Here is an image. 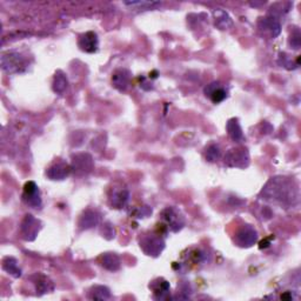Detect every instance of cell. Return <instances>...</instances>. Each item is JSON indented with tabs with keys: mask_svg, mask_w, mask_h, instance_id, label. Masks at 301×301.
Here are the masks:
<instances>
[{
	"mask_svg": "<svg viewBox=\"0 0 301 301\" xmlns=\"http://www.w3.org/2000/svg\"><path fill=\"white\" fill-rule=\"evenodd\" d=\"M18 54L2 55V69L7 72H19L22 67H24V59L19 58Z\"/></svg>",
	"mask_w": 301,
	"mask_h": 301,
	"instance_id": "cell-1",
	"label": "cell"
},
{
	"mask_svg": "<svg viewBox=\"0 0 301 301\" xmlns=\"http://www.w3.org/2000/svg\"><path fill=\"white\" fill-rule=\"evenodd\" d=\"M67 86V80L64 77H60V75H57L55 77V83H54V91L55 92H63L64 90L66 89Z\"/></svg>",
	"mask_w": 301,
	"mask_h": 301,
	"instance_id": "cell-10",
	"label": "cell"
},
{
	"mask_svg": "<svg viewBox=\"0 0 301 301\" xmlns=\"http://www.w3.org/2000/svg\"><path fill=\"white\" fill-rule=\"evenodd\" d=\"M232 124H233V126H234V128H232L231 126H227V128H229L230 136L232 137L233 139H235V140L240 139L241 137H242V133H241L240 126H239L238 121H236V120H232Z\"/></svg>",
	"mask_w": 301,
	"mask_h": 301,
	"instance_id": "cell-9",
	"label": "cell"
},
{
	"mask_svg": "<svg viewBox=\"0 0 301 301\" xmlns=\"http://www.w3.org/2000/svg\"><path fill=\"white\" fill-rule=\"evenodd\" d=\"M163 220L166 221L167 226L174 232L179 231L184 225V220L181 218V215L173 208H167L165 209L162 213Z\"/></svg>",
	"mask_w": 301,
	"mask_h": 301,
	"instance_id": "cell-3",
	"label": "cell"
},
{
	"mask_svg": "<svg viewBox=\"0 0 301 301\" xmlns=\"http://www.w3.org/2000/svg\"><path fill=\"white\" fill-rule=\"evenodd\" d=\"M69 173V167L65 163H57L48 169V177L53 180H61Z\"/></svg>",
	"mask_w": 301,
	"mask_h": 301,
	"instance_id": "cell-7",
	"label": "cell"
},
{
	"mask_svg": "<svg viewBox=\"0 0 301 301\" xmlns=\"http://www.w3.org/2000/svg\"><path fill=\"white\" fill-rule=\"evenodd\" d=\"M128 80H130V73H128L126 69H119L112 77V81L113 84H115V86L120 91L126 90Z\"/></svg>",
	"mask_w": 301,
	"mask_h": 301,
	"instance_id": "cell-6",
	"label": "cell"
},
{
	"mask_svg": "<svg viewBox=\"0 0 301 301\" xmlns=\"http://www.w3.org/2000/svg\"><path fill=\"white\" fill-rule=\"evenodd\" d=\"M24 199L27 201L28 205L38 207L40 206V197H39V191H38V187L34 183H27L24 187Z\"/></svg>",
	"mask_w": 301,
	"mask_h": 301,
	"instance_id": "cell-5",
	"label": "cell"
},
{
	"mask_svg": "<svg viewBox=\"0 0 301 301\" xmlns=\"http://www.w3.org/2000/svg\"><path fill=\"white\" fill-rule=\"evenodd\" d=\"M239 239L242 246H251L256 240V232L250 227H246L242 232L239 233Z\"/></svg>",
	"mask_w": 301,
	"mask_h": 301,
	"instance_id": "cell-8",
	"label": "cell"
},
{
	"mask_svg": "<svg viewBox=\"0 0 301 301\" xmlns=\"http://www.w3.org/2000/svg\"><path fill=\"white\" fill-rule=\"evenodd\" d=\"M205 93L206 96H208L214 104L221 103V101H224L227 98V91L219 83L208 85L205 89Z\"/></svg>",
	"mask_w": 301,
	"mask_h": 301,
	"instance_id": "cell-2",
	"label": "cell"
},
{
	"mask_svg": "<svg viewBox=\"0 0 301 301\" xmlns=\"http://www.w3.org/2000/svg\"><path fill=\"white\" fill-rule=\"evenodd\" d=\"M79 47L83 51L89 52V53H93L98 48V38L96 34L93 32H87L84 36L80 37L79 39Z\"/></svg>",
	"mask_w": 301,
	"mask_h": 301,
	"instance_id": "cell-4",
	"label": "cell"
}]
</instances>
